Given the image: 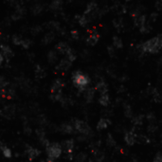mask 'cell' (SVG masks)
<instances>
[{
    "mask_svg": "<svg viewBox=\"0 0 162 162\" xmlns=\"http://www.w3.org/2000/svg\"><path fill=\"white\" fill-rule=\"evenodd\" d=\"M43 5H41V4H34L32 7V12L33 13V14H35V15H37V14H39L42 11H43Z\"/></svg>",
    "mask_w": 162,
    "mask_h": 162,
    "instance_id": "29",
    "label": "cell"
},
{
    "mask_svg": "<svg viewBox=\"0 0 162 162\" xmlns=\"http://www.w3.org/2000/svg\"><path fill=\"white\" fill-rule=\"evenodd\" d=\"M153 162H162V156H161L160 152H158V153L156 154V156H155V158H154V161H153Z\"/></svg>",
    "mask_w": 162,
    "mask_h": 162,
    "instance_id": "48",
    "label": "cell"
},
{
    "mask_svg": "<svg viewBox=\"0 0 162 162\" xmlns=\"http://www.w3.org/2000/svg\"><path fill=\"white\" fill-rule=\"evenodd\" d=\"M1 152H2L3 156H4L6 158H11V156H12L11 149H10V148H8V147H7V146H5V145H3V146H2V148H1Z\"/></svg>",
    "mask_w": 162,
    "mask_h": 162,
    "instance_id": "30",
    "label": "cell"
},
{
    "mask_svg": "<svg viewBox=\"0 0 162 162\" xmlns=\"http://www.w3.org/2000/svg\"><path fill=\"white\" fill-rule=\"evenodd\" d=\"M152 95H153L154 100L156 102H160V94H159V91L156 89V88H153Z\"/></svg>",
    "mask_w": 162,
    "mask_h": 162,
    "instance_id": "38",
    "label": "cell"
},
{
    "mask_svg": "<svg viewBox=\"0 0 162 162\" xmlns=\"http://www.w3.org/2000/svg\"><path fill=\"white\" fill-rule=\"evenodd\" d=\"M156 129H157V126L155 125V124H150V125L148 126V130H149L150 132H155V131H156Z\"/></svg>",
    "mask_w": 162,
    "mask_h": 162,
    "instance_id": "49",
    "label": "cell"
},
{
    "mask_svg": "<svg viewBox=\"0 0 162 162\" xmlns=\"http://www.w3.org/2000/svg\"><path fill=\"white\" fill-rule=\"evenodd\" d=\"M66 59H67V60H68L70 63L74 62V61L76 60V58H77L76 52L74 51V49H72L71 48H68V49H67L66 52Z\"/></svg>",
    "mask_w": 162,
    "mask_h": 162,
    "instance_id": "19",
    "label": "cell"
},
{
    "mask_svg": "<svg viewBox=\"0 0 162 162\" xmlns=\"http://www.w3.org/2000/svg\"><path fill=\"white\" fill-rule=\"evenodd\" d=\"M161 5H162V2H161V1H157V2L156 3V9H157V10H160V9H161Z\"/></svg>",
    "mask_w": 162,
    "mask_h": 162,
    "instance_id": "53",
    "label": "cell"
},
{
    "mask_svg": "<svg viewBox=\"0 0 162 162\" xmlns=\"http://www.w3.org/2000/svg\"><path fill=\"white\" fill-rule=\"evenodd\" d=\"M61 133L63 134H66V135H70V134H73V132H74V129H73V126L69 123H63L60 128H59Z\"/></svg>",
    "mask_w": 162,
    "mask_h": 162,
    "instance_id": "16",
    "label": "cell"
},
{
    "mask_svg": "<svg viewBox=\"0 0 162 162\" xmlns=\"http://www.w3.org/2000/svg\"><path fill=\"white\" fill-rule=\"evenodd\" d=\"M134 23H135V26L139 27V28H141L143 25H145L147 22H146V16L141 14V15H139L137 17L134 18Z\"/></svg>",
    "mask_w": 162,
    "mask_h": 162,
    "instance_id": "23",
    "label": "cell"
},
{
    "mask_svg": "<svg viewBox=\"0 0 162 162\" xmlns=\"http://www.w3.org/2000/svg\"><path fill=\"white\" fill-rule=\"evenodd\" d=\"M93 154L95 156V159H96L95 162H102V161H104V154L102 153V152L95 150V151H93Z\"/></svg>",
    "mask_w": 162,
    "mask_h": 162,
    "instance_id": "28",
    "label": "cell"
},
{
    "mask_svg": "<svg viewBox=\"0 0 162 162\" xmlns=\"http://www.w3.org/2000/svg\"><path fill=\"white\" fill-rule=\"evenodd\" d=\"M122 47H123L122 40L120 37L114 36V38H113V48L114 49H120Z\"/></svg>",
    "mask_w": 162,
    "mask_h": 162,
    "instance_id": "26",
    "label": "cell"
},
{
    "mask_svg": "<svg viewBox=\"0 0 162 162\" xmlns=\"http://www.w3.org/2000/svg\"><path fill=\"white\" fill-rule=\"evenodd\" d=\"M99 102L101 106H104V107L108 106V104H110V98H109L108 94L100 95V97L99 98Z\"/></svg>",
    "mask_w": 162,
    "mask_h": 162,
    "instance_id": "20",
    "label": "cell"
},
{
    "mask_svg": "<svg viewBox=\"0 0 162 162\" xmlns=\"http://www.w3.org/2000/svg\"><path fill=\"white\" fill-rule=\"evenodd\" d=\"M62 6H63V1H60V0H56V1L51 2V4L49 6V9L51 11H57L62 9Z\"/></svg>",
    "mask_w": 162,
    "mask_h": 162,
    "instance_id": "25",
    "label": "cell"
},
{
    "mask_svg": "<svg viewBox=\"0 0 162 162\" xmlns=\"http://www.w3.org/2000/svg\"><path fill=\"white\" fill-rule=\"evenodd\" d=\"M65 86V82L61 79H57L53 82L51 88H50V91L51 94L53 93H62V88Z\"/></svg>",
    "mask_w": 162,
    "mask_h": 162,
    "instance_id": "6",
    "label": "cell"
},
{
    "mask_svg": "<svg viewBox=\"0 0 162 162\" xmlns=\"http://www.w3.org/2000/svg\"><path fill=\"white\" fill-rule=\"evenodd\" d=\"M95 90H97L98 92L100 93V95L102 94H107V91H108V87H107V84L105 83L104 81H100L97 83L95 88H94Z\"/></svg>",
    "mask_w": 162,
    "mask_h": 162,
    "instance_id": "12",
    "label": "cell"
},
{
    "mask_svg": "<svg viewBox=\"0 0 162 162\" xmlns=\"http://www.w3.org/2000/svg\"><path fill=\"white\" fill-rule=\"evenodd\" d=\"M46 151H47V155L49 158L55 160L61 156L63 149L59 143H50L46 148Z\"/></svg>",
    "mask_w": 162,
    "mask_h": 162,
    "instance_id": "3",
    "label": "cell"
},
{
    "mask_svg": "<svg viewBox=\"0 0 162 162\" xmlns=\"http://www.w3.org/2000/svg\"><path fill=\"white\" fill-rule=\"evenodd\" d=\"M70 34H71L72 38L74 39V40H78L79 39L80 34H79V32L77 31V29H73V31H71L70 32Z\"/></svg>",
    "mask_w": 162,
    "mask_h": 162,
    "instance_id": "45",
    "label": "cell"
},
{
    "mask_svg": "<svg viewBox=\"0 0 162 162\" xmlns=\"http://www.w3.org/2000/svg\"><path fill=\"white\" fill-rule=\"evenodd\" d=\"M162 46V40L161 36L158 35L156 37H154L148 41L144 42L142 45H140L141 51L144 53H151V54H156L159 52Z\"/></svg>",
    "mask_w": 162,
    "mask_h": 162,
    "instance_id": "1",
    "label": "cell"
},
{
    "mask_svg": "<svg viewBox=\"0 0 162 162\" xmlns=\"http://www.w3.org/2000/svg\"><path fill=\"white\" fill-rule=\"evenodd\" d=\"M106 144H107L109 147H114V146H116V140L114 139V138L112 137L111 134H108V136H107Z\"/></svg>",
    "mask_w": 162,
    "mask_h": 162,
    "instance_id": "39",
    "label": "cell"
},
{
    "mask_svg": "<svg viewBox=\"0 0 162 162\" xmlns=\"http://www.w3.org/2000/svg\"><path fill=\"white\" fill-rule=\"evenodd\" d=\"M146 117H147V120L149 121L150 124H155V123H156V116H155L153 113H149L148 115L146 116Z\"/></svg>",
    "mask_w": 162,
    "mask_h": 162,
    "instance_id": "42",
    "label": "cell"
},
{
    "mask_svg": "<svg viewBox=\"0 0 162 162\" xmlns=\"http://www.w3.org/2000/svg\"><path fill=\"white\" fill-rule=\"evenodd\" d=\"M151 31V27L148 23H146L145 25H143L141 28H139V32L143 34H146V33H149Z\"/></svg>",
    "mask_w": 162,
    "mask_h": 162,
    "instance_id": "37",
    "label": "cell"
},
{
    "mask_svg": "<svg viewBox=\"0 0 162 162\" xmlns=\"http://www.w3.org/2000/svg\"><path fill=\"white\" fill-rule=\"evenodd\" d=\"M47 27L50 29H52V31H59L60 29V24H59L58 22H55V21H51L49 22Z\"/></svg>",
    "mask_w": 162,
    "mask_h": 162,
    "instance_id": "33",
    "label": "cell"
},
{
    "mask_svg": "<svg viewBox=\"0 0 162 162\" xmlns=\"http://www.w3.org/2000/svg\"><path fill=\"white\" fill-rule=\"evenodd\" d=\"M0 98H6V90L5 89L0 90Z\"/></svg>",
    "mask_w": 162,
    "mask_h": 162,
    "instance_id": "51",
    "label": "cell"
},
{
    "mask_svg": "<svg viewBox=\"0 0 162 162\" xmlns=\"http://www.w3.org/2000/svg\"><path fill=\"white\" fill-rule=\"evenodd\" d=\"M137 140H139V141H140L142 143H149L150 142L148 138H147L146 136H142V135H140V136L137 135Z\"/></svg>",
    "mask_w": 162,
    "mask_h": 162,
    "instance_id": "43",
    "label": "cell"
},
{
    "mask_svg": "<svg viewBox=\"0 0 162 162\" xmlns=\"http://www.w3.org/2000/svg\"><path fill=\"white\" fill-rule=\"evenodd\" d=\"M71 66H72V63H70L67 59H62L60 63L56 66L55 69L57 71H66L70 68Z\"/></svg>",
    "mask_w": 162,
    "mask_h": 162,
    "instance_id": "8",
    "label": "cell"
},
{
    "mask_svg": "<svg viewBox=\"0 0 162 162\" xmlns=\"http://www.w3.org/2000/svg\"><path fill=\"white\" fill-rule=\"evenodd\" d=\"M143 117H144L143 115H139V116L135 117L133 119V123L135 125H141L143 123Z\"/></svg>",
    "mask_w": 162,
    "mask_h": 162,
    "instance_id": "36",
    "label": "cell"
},
{
    "mask_svg": "<svg viewBox=\"0 0 162 162\" xmlns=\"http://www.w3.org/2000/svg\"><path fill=\"white\" fill-rule=\"evenodd\" d=\"M8 84H9V82L6 80V78L4 76H0V88L4 89Z\"/></svg>",
    "mask_w": 162,
    "mask_h": 162,
    "instance_id": "41",
    "label": "cell"
},
{
    "mask_svg": "<svg viewBox=\"0 0 162 162\" xmlns=\"http://www.w3.org/2000/svg\"><path fill=\"white\" fill-rule=\"evenodd\" d=\"M99 41V34L97 32H92V33L87 37L86 44L88 46H95Z\"/></svg>",
    "mask_w": 162,
    "mask_h": 162,
    "instance_id": "13",
    "label": "cell"
},
{
    "mask_svg": "<svg viewBox=\"0 0 162 162\" xmlns=\"http://www.w3.org/2000/svg\"><path fill=\"white\" fill-rule=\"evenodd\" d=\"M78 22H79V24H80L82 27H86L87 24L89 23V19H88L85 15H82V16H79Z\"/></svg>",
    "mask_w": 162,
    "mask_h": 162,
    "instance_id": "34",
    "label": "cell"
},
{
    "mask_svg": "<svg viewBox=\"0 0 162 162\" xmlns=\"http://www.w3.org/2000/svg\"><path fill=\"white\" fill-rule=\"evenodd\" d=\"M22 38L21 36L17 35V34H14L11 38V42L13 45H15V46H21V43H22Z\"/></svg>",
    "mask_w": 162,
    "mask_h": 162,
    "instance_id": "32",
    "label": "cell"
},
{
    "mask_svg": "<svg viewBox=\"0 0 162 162\" xmlns=\"http://www.w3.org/2000/svg\"><path fill=\"white\" fill-rule=\"evenodd\" d=\"M83 97L85 99V101L88 104H91L95 97V89L94 87H88L83 91Z\"/></svg>",
    "mask_w": 162,
    "mask_h": 162,
    "instance_id": "7",
    "label": "cell"
},
{
    "mask_svg": "<svg viewBox=\"0 0 162 162\" xmlns=\"http://www.w3.org/2000/svg\"><path fill=\"white\" fill-rule=\"evenodd\" d=\"M48 60L49 62V64L53 65L57 62L58 60V55H57V52L56 50H50L48 54Z\"/></svg>",
    "mask_w": 162,
    "mask_h": 162,
    "instance_id": "24",
    "label": "cell"
},
{
    "mask_svg": "<svg viewBox=\"0 0 162 162\" xmlns=\"http://www.w3.org/2000/svg\"><path fill=\"white\" fill-rule=\"evenodd\" d=\"M15 111H16L15 105L9 104V105L4 106L1 110H0V115L7 120H11L14 117V116H15Z\"/></svg>",
    "mask_w": 162,
    "mask_h": 162,
    "instance_id": "5",
    "label": "cell"
},
{
    "mask_svg": "<svg viewBox=\"0 0 162 162\" xmlns=\"http://www.w3.org/2000/svg\"><path fill=\"white\" fill-rule=\"evenodd\" d=\"M64 95L62 93H53L50 94V99L53 101H61V100L63 99Z\"/></svg>",
    "mask_w": 162,
    "mask_h": 162,
    "instance_id": "35",
    "label": "cell"
},
{
    "mask_svg": "<svg viewBox=\"0 0 162 162\" xmlns=\"http://www.w3.org/2000/svg\"><path fill=\"white\" fill-rule=\"evenodd\" d=\"M3 61H4V57L2 56V54H1V53H0V66L2 65Z\"/></svg>",
    "mask_w": 162,
    "mask_h": 162,
    "instance_id": "54",
    "label": "cell"
},
{
    "mask_svg": "<svg viewBox=\"0 0 162 162\" xmlns=\"http://www.w3.org/2000/svg\"><path fill=\"white\" fill-rule=\"evenodd\" d=\"M0 49H1V50L3 52V55L2 56L6 57L8 60H10L11 58L13 57L14 53H13L12 49H11V47H9L8 45H1V46H0Z\"/></svg>",
    "mask_w": 162,
    "mask_h": 162,
    "instance_id": "14",
    "label": "cell"
},
{
    "mask_svg": "<svg viewBox=\"0 0 162 162\" xmlns=\"http://www.w3.org/2000/svg\"><path fill=\"white\" fill-rule=\"evenodd\" d=\"M25 12H26V10H25L23 7H20V6L16 7V11H15V12H14V13L12 14V15H11L12 20L16 21V20L21 19V18L23 17V15L25 14Z\"/></svg>",
    "mask_w": 162,
    "mask_h": 162,
    "instance_id": "15",
    "label": "cell"
},
{
    "mask_svg": "<svg viewBox=\"0 0 162 162\" xmlns=\"http://www.w3.org/2000/svg\"><path fill=\"white\" fill-rule=\"evenodd\" d=\"M73 127L74 129L81 133L82 135H83L84 137L90 136L92 134V129L91 127L88 125L85 122L81 121V120H75L74 123H73Z\"/></svg>",
    "mask_w": 162,
    "mask_h": 162,
    "instance_id": "4",
    "label": "cell"
},
{
    "mask_svg": "<svg viewBox=\"0 0 162 162\" xmlns=\"http://www.w3.org/2000/svg\"><path fill=\"white\" fill-rule=\"evenodd\" d=\"M68 45L66 43V42H59L56 47H55V49L56 51H58L60 54H66V50L68 49Z\"/></svg>",
    "mask_w": 162,
    "mask_h": 162,
    "instance_id": "17",
    "label": "cell"
},
{
    "mask_svg": "<svg viewBox=\"0 0 162 162\" xmlns=\"http://www.w3.org/2000/svg\"><path fill=\"white\" fill-rule=\"evenodd\" d=\"M124 140L126 142V144L133 146L136 141H137V135L134 133V132H127L124 136Z\"/></svg>",
    "mask_w": 162,
    "mask_h": 162,
    "instance_id": "10",
    "label": "cell"
},
{
    "mask_svg": "<svg viewBox=\"0 0 162 162\" xmlns=\"http://www.w3.org/2000/svg\"><path fill=\"white\" fill-rule=\"evenodd\" d=\"M123 109H124V115L126 117H129V119H132L133 117V110H132V107L130 106V104H123Z\"/></svg>",
    "mask_w": 162,
    "mask_h": 162,
    "instance_id": "27",
    "label": "cell"
},
{
    "mask_svg": "<svg viewBox=\"0 0 162 162\" xmlns=\"http://www.w3.org/2000/svg\"><path fill=\"white\" fill-rule=\"evenodd\" d=\"M32 133V130L31 129V127H28V126H25L24 127V134L28 135V136H31Z\"/></svg>",
    "mask_w": 162,
    "mask_h": 162,
    "instance_id": "47",
    "label": "cell"
},
{
    "mask_svg": "<svg viewBox=\"0 0 162 162\" xmlns=\"http://www.w3.org/2000/svg\"><path fill=\"white\" fill-rule=\"evenodd\" d=\"M55 38V34L53 32H49V33H47L45 36H44L43 40H42V43L44 45H49V44L54 40Z\"/></svg>",
    "mask_w": 162,
    "mask_h": 162,
    "instance_id": "21",
    "label": "cell"
},
{
    "mask_svg": "<svg viewBox=\"0 0 162 162\" xmlns=\"http://www.w3.org/2000/svg\"><path fill=\"white\" fill-rule=\"evenodd\" d=\"M40 151L36 148H33V147H28V148L26 150V155L28 156V158L29 160H33L35 159L39 155H40Z\"/></svg>",
    "mask_w": 162,
    "mask_h": 162,
    "instance_id": "11",
    "label": "cell"
},
{
    "mask_svg": "<svg viewBox=\"0 0 162 162\" xmlns=\"http://www.w3.org/2000/svg\"><path fill=\"white\" fill-rule=\"evenodd\" d=\"M72 82L75 87H77L81 92H83L87 85L90 83V79L87 75L83 74L82 71H75L72 74Z\"/></svg>",
    "mask_w": 162,
    "mask_h": 162,
    "instance_id": "2",
    "label": "cell"
},
{
    "mask_svg": "<svg viewBox=\"0 0 162 162\" xmlns=\"http://www.w3.org/2000/svg\"><path fill=\"white\" fill-rule=\"evenodd\" d=\"M41 27L40 26H35V27H33L32 28V34H33V35H37L40 32H41Z\"/></svg>",
    "mask_w": 162,
    "mask_h": 162,
    "instance_id": "46",
    "label": "cell"
},
{
    "mask_svg": "<svg viewBox=\"0 0 162 162\" xmlns=\"http://www.w3.org/2000/svg\"><path fill=\"white\" fill-rule=\"evenodd\" d=\"M109 124H111V122L109 120H107V119H100L98 122V123H97V129L99 131L104 130V129H106L108 127Z\"/></svg>",
    "mask_w": 162,
    "mask_h": 162,
    "instance_id": "18",
    "label": "cell"
},
{
    "mask_svg": "<svg viewBox=\"0 0 162 162\" xmlns=\"http://www.w3.org/2000/svg\"><path fill=\"white\" fill-rule=\"evenodd\" d=\"M21 46H22L23 49H29V47L32 46V41L29 40V39H24V40H22Z\"/></svg>",
    "mask_w": 162,
    "mask_h": 162,
    "instance_id": "40",
    "label": "cell"
},
{
    "mask_svg": "<svg viewBox=\"0 0 162 162\" xmlns=\"http://www.w3.org/2000/svg\"><path fill=\"white\" fill-rule=\"evenodd\" d=\"M107 50H108V53L111 57L114 56V53H115V50H114V48L113 47H108L107 48Z\"/></svg>",
    "mask_w": 162,
    "mask_h": 162,
    "instance_id": "50",
    "label": "cell"
},
{
    "mask_svg": "<svg viewBox=\"0 0 162 162\" xmlns=\"http://www.w3.org/2000/svg\"><path fill=\"white\" fill-rule=\"evenodd\" d=\"M62 144H63V148H64L65 152L67 155L72 154L73 149H74V145H75L74 140H73V139H66V140L63 141Z\"/></svg>",
    "mask_w": 162,
    "mask_h": 162,
    "instance_id": "9",
    "label": "cell"
},
{
    "mask_svg": "<svg viewBox=\"0 0 162 162\" xmlns=\"http://www.w3.org/2000/svg\"><path fill=\"white\" fill-rule=\"evenodd\" d=\"M35 76L37 79H43V78H45L46 77V71L45 69H44L40 65H37L36 66V68H35Z\"/></svg>",
    "mask_w": 162,
    "mask_h": 162,
    "instance_id": "22",
    "label": "cell"
},
{
    "mask_svg": "<svg viewBox=\"0 0 162 162\" xmlns=\"http://www.w3.org/2000/svg\"><path fill=\"white\" fill-rule=\"evenodd\" d=\"M87 158V155L83 152L79 153L75 157V162H84Z\"/></svg>",
    "mask_w": 162,
    "mask_h": 162,
    "instance_id": "31",
    "label": "cell"
},
{
    "mask_svg": "<svg viewBox=\"0 0 162 162\" xmlns=\"http://www.w3.org/2000/svg\"><path fill=\"white\" fill-rule=\"evenodd\" d=\"M14 96H15V91H14V89H12V88H10L8 91H6V97L12 99Z\"/></svg>",
    "mask_w": 162,
    "mask_h": 162,
    "instance_id": "44",
    "label": "cell"
},
{
    "mask_svg": "<svg viewBox=\"0 0 162 162\" xmlns=\"http://www.w3.org/2000/svg\"><path fill=\"white\" fill-rule=\"evenodd\" d=\"M157 15H158L157 13H152L151 14V21H155L157 18Z\"/></svg>",
    "mask_w": 162,
    "mask_h": 162,
    "instance_id": "52",
    "label": "cell"
},
{
    "mask_svg": "<svg viewBox=\"0 0 162 162\" xmlns=\"http://www.w3.org/2000/svg\"><path fill=\"white\" fill-rule=\"evenodd\" d=\"M89 162H95V161H94V160H92V159H90V160H89Z\"/></svg>",
    "mask_w": 162,
    "mask_h": 162,
    "instance_id": "55",
    "label": "cell"
}]
</instances>
